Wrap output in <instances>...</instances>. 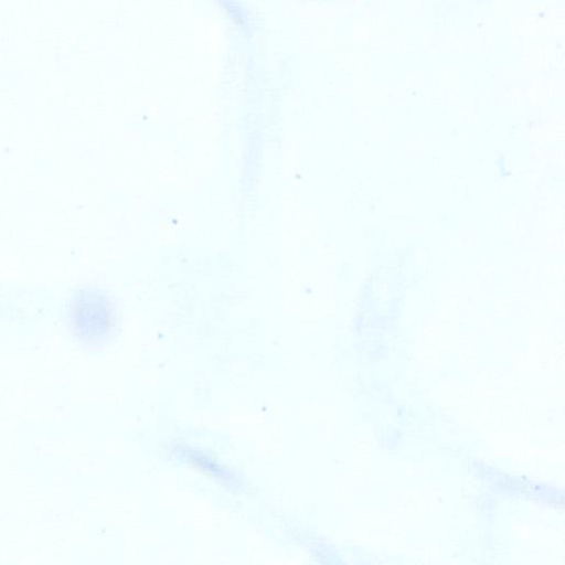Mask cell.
<instances>
[{
  "mask_svg": "<svg viewBox=\"0 0 565 565\" xmlns=\"http://www.w3.org/2000/svg\"><path fill=\"white\" fill-rule=\"evenodd\" d=\"M72 333L84 344H96L110 326V307L106 298L94 291L75 296L68 310Z\"/></svg>",
  "mask_w": 565,
  "mask_h": 565,
  "instance_id": "1",
  "label": "cell"
}]
</instances>
